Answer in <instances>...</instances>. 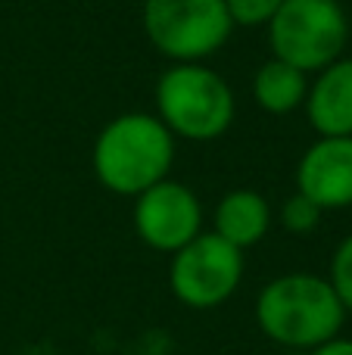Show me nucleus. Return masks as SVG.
<instances>
[{
    "instance_id": "1",
    "label": "nucleus",
    "mask_w": 352,
    "mask_h": 355,
    "mask_svg": "<svg viewBox=\"0 0 352 355\" xmlns=\"http://www.w3.org/2000/svg\"><path fill=\"white\" fill-rule=\"evenodd\" d=\"M91 166L109 193L137 196L168 178L175 166V137L153 112H125L97 135Z\"/></svg>"
},
{
    "instance_id": "2",
    "label": "nucleus",
    "mask_w": 352,
    "mask_h": 355,
    "mask_svg": "<svg viewBox=\"0 0 352 355\" xmlns=\"http://www.w3.org/2000/svg\"><path fill=\"white\" fill-rule=\"evenodd\" d=\"M256 321L272 343L287 349H315L340 337L346 309L337 300L328 277L290 271L259 290Z\"/></svg>"
},
{
    "instance_id": "3",
    "label": "nucleus",
    "mask_w": 352,
    "mask_h": 355,
    "mask_svg": "<svg viewBox=\"0 0 352 355\" xmlns=\"http://www.w3.org/2000/svg\"><path fill=\"white\" fill-rule=\"evenodd\" d=\"M156 116L175 141H218L234 125V91L206 62H172L156 81Z\"/></svg>"
},
{
    "instance_id": "4",
    "label": "nucleus",
    "mask_w": 352,
    "mask_h": 355,
    "mask_svg": "<svg viewBox=\"0 0 352 355\" xmlns=\"http://www.w3.org/2000/svg\"><path fill=\"white\" fill-rule=\"evenodd\" d=\"M265 28L272 56L306 75L337 62L349 41V19L340 0H284Z\"/></svg>"
},
{
    "instance_id": "5",
    "label": "nucleus",
    "mask_w": 352,
    "mask_h": 355,
    "mask_svg": "<svg viewBox=\"0 0 352 355\" xmlns=\"http://www.w3.org/2000/svg\"><path fill=\"white\" fill-rule=\"evenodd\" d=\"M141 25L156 53L172 62H206L234 31L225 0H143Z\"/></svg>"
},
{
    "instance_id": "6",
    "label": "nucleus",
    "mask_w": 352,
    "mask_h": 355,
    "mask_svg": "<svg viewBox=\"0 0 352 355\" xmlns=\"http://www.w3.org/2000/svg\"><path fill=\"white\" fill-rule=\"evenodd\" d=\"M243 281V250L218 237L215 231H200L191 243L172 252L168 287L175 300L187 309H218L237 293Z\"/></svg>"
},
{
    "instance_id": "7",
    "label": "nucleus",
    "mask_w": 352,
    "mask_h": 355,
    "mask_svg": "<svg viewBox=\"0 0 352 355\" xmlns=\"http://www.w3.org/2000/svg\"><path fill=\"white\" fill-rule=\"evenodd\" d=\"M134 231L150 250L178 252L203 231V206L187 184L166 178L134 196Z\"/></svg>"
},
{
    "instance_id": "8",
    "label": "nucleus",
    "mask_w": 352,
    "mask_h": 355,
    "mask_svg": "<svg viewBox=\"0 0 352 355\" xmlns=\"http://www.w3.org/2000/svg\"><path fill=\"white\" fill-rule=\"evenodd\" d=\"M297 190L324 212L352 206V137H318L297 166Z\"/></svg>"
},
{
    "instance_id": "9",
    "label": "nucleus",
    "mask_w": 352,
    "mask_h": 355,
    "mask_svg": "<svg viewBox=\"0 0 352 355\" xmlns=\"http://www.w3.org/2000/svg\"><path fill=\"white\" fill-rule=\"evenodd\" d=\"M315 75L303 103L312 128L318 137H352V60L340 56Z\"/></svg>"
},
{
    "instance_id": "10",
    "label": "nucleus",
    "mask_w": 352,
    "mask_h": 355,
    "mask_svg": "<svg viewBox=\"0 0 352 355\" xmlns=\"http://www.w3.org/2000/svg\"><path fill=\"white\" fill-rule=\"evenodd\" d=\"M272 227V206L259 190H231L218 200L215 215H212V231L234 243L237 250L256 246Z\"/></svg>"
},
{
    "instance_id": "11",
    "label": "nucleus",
    "mask_w": 352,
    "mask_h": 355,
    "mask_svg": "<svg viewBox=\"0 0 352 355\" xmlns=\"http://www.w3.org/2000/svg\"><path fill=\"white\" fill-rule=\"evenodd\" d=\"M309 94V75L299 72L297 66L272 56L268 62H262L259 72L253 78V97L256 106L268 116H290L306 103Z\"/></svg>"
},
{
    "instance_id": "12",
    "label": "nucleus",
    "mask_w": 352,
    "mask_h": 355,
    "mask_svg": "<svg viewBox=\"0 0 352 355\" xmlns=\"http://www.w3.org/2000/svg\"><path fill=\"white\" fill-rule=\"evenodd\" d=\"M322 215H324V209L297 190V193L287 196L284 206H281V225H284L287 234H312L322 225Z\"/></svg>"
},
{
    "instance_id": "13",
    "label": "nucleus",
    "mask_w": 352,
    "mask_h": 355,
    "mask_svg": "<svg viewBox=\"0 0 352 355\" xmlns=\"http://www.w3.org/2000/svg\"><path fill=\"white\" fill-rule=\"evenodd\" d=\"M328 284L334 287V293H337V300L343 302V309L352 312V234L346 240H340V246L334 250Z\"/></svg>"
},
{
    "instance_id": "14",
    "label": "nucleus",
    "mask_w": 352,
    "mask_h": 355,
    "mask_svg": "<svg viewBox=\"0 0 352 355\" xmlns=\"http://www.w3.org/2000/svg\"><path fill=\"white\" fill-rule=\"evenodd\" d=\"M281 3H284V0H225L231 22H234V25H243V28L268 25V19L278 12Z\"/></svg>"
},
{
    "instance_id": "15",
    "label": "nucleus",
    "mask_w": 352,
    "mask_h": 355,
    "mask_svg": "<svg viewBox=\"0 0 352 355\" xmlns=\"http://www.w3.org/2000/svg\"><path fill=\"white\" fill-rule=\"evenodd\" d=\"M309 355H352V340L334 337V340H328V343H322V346H315V349H309Z\"/></svg>"
}]
</instances>
